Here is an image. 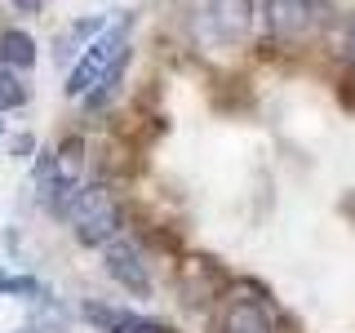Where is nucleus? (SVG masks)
Wrapping results in <instances>:
<instances>
[{
    "mask_svg": "<svg viewBox=\"0 0 355 333\" xmlns=\"http://www.w3.org/2000/svg\"><path fill=\"white\" fill-rule=\"evenodd\" d=\"M347 58H351V62H355V18H351V22H347Z\"/></svg>",
    "mask_w": 355,
    "mask_h": 333,
    "instance_id": "obj_11",
    "label": "nucleus"
},
{
    "mask_svg": "<svg viewBox=\"0 0 355 333\" xmlns=\"http://www.w3.org/2000/svg\"><path fill=\"white\" fill-rule=\"evenodd\" d=\"M209 14H214L218 36H222V40H236L240 31L249 27V5H244V0H218V5L209 9Z\"/></svg>",
    "mask_w": 355,
    "mask_h": 333,
    "instance_id": "obj_8",
    "label": "nucleus"
},
{
    "mask_svg": "<svg viewBox=\"0 0 355 333\" xmlns=\"http://www.w3.org/2000/svg\"><path fill=\"white\" fill-rule=\"evenodd\" d=\"M0 293H22V298H36V293H40V280H31V275H0Z\"/></svg>",
    "mask_w": 355,
    "mask_h": 333,
    "instance_id": "obj_10",
    "label": "nucleus"
},
{
    "mask_svg": "<svg viewBox=\"0 0 355 333\" xmlns=\"http://www.w3.org/2000/svg\"><path fill=\"white\" fill-rule=\"evenodd\" d=\"M103 266H107L111 280L125 284L129 293H138V298L151 293V266H147V258L138 253V244H133V240H125V236L107 240L103 244Z\"/></svg>",
    "mask_w": 355,
    "mask_h": 333,
    "instance_id": "obj_4",
    "label": "nucleus"
},
{
    "mask_svg": "<svg viewBox=\"0 0 355 333\" xmlns=\"http://www.w3.org/2000/svg\"><path fill=\"white\" fill-rule=\"evenodd\" d=\"M27 103V85L18 80V71H9V67H0V111H14Z\"/></svg>",
    "mask_w": 355,
    "mask_h": 333,
    "instance_id": "obj_9",
    "label": "nucleus"
},
{
    "mask_svg": "<svg viewBox=\"0 0 355 333\" xmlns=\"http://www.w3.org/2000/svg\"><path fill=\"white\" fill-rule=\"evenodd\" d=\"M14 9H22V14H31V9H40V0H9Z\"/></svg>",
    "mask_w": 355,
    "mask_h": 333,
    "instance_id": "obj_12",
    "label": "nucleus"
},
{
    "mask_svg": "<svg viewBox=\"0 0 355 333\" xmlns=\"http://www.w3.org/2000/svg\"><path fill=\"white\" fill-rule=\"evenodd\" d=\"M67 222H71V236L80 244H107L116 240L120 231V209L111 200V187L107 182H89L71 196L67 205Z\"/></svg>",
    "mask_w": 355,
    "mask_h": 333,
    "instance_id": "obj_2",
    "label": "nucleus"
},
{
    "mask_svg": "<svg viewBox=\"0 0 355 333\" xmlns=\"http://www.w3.org/2000/svg\"><path fill=\"white\" fill-rule=\"evenodd\" d=\"M222 333H271V316L249 298H236L222 311Z\"/></svg>",
    "mask_w": 355,
    "mask_h": 333,
    "instance_id": "obj_6",
    "label": "nucleus"
},
{
    "mask_svg": "<svg viewBox=\"0 0 355 333\" xmlns=\"http://www.w3.org/2000/svg\"><path fill=\"white\" fill-rule=\"evenodd\" d=\"M0 67H9V71L36 67V40H31L27 31H18V27L0 31Z\"/></svg>",
    "mask_w": 355,
    "mask_h": 333,
    "instance_id": "obj_7",
    "label": "nucleus"
},
{
    "mask_svg": "<svg viewBox=\"0 0 355 333\" xmlns=\"http://www.w3.org/2000/svg\"><path fill=\"white\" fill-rule=\"evenodd\" d=\"M329 18L324 0H262V22L275 40L297 44L306 36H315L320 22Z\"/></svg>",
    "mask_w": 355,
    "mask_h": 333,
    "instance_id": "obj_3",
    "label": "nucleus"
},
{
    "mask_svg": "<svg viewBox=\"0 0 355 333\" xmlns=\"http://www.w3.org/2000/svg\"><path fill=\"white\" fill-rule=\"evenodd\" d=\"M85 316L94 320L103 333H173L169 325H160V320L133 316V311H120V307H98V302H89Z\"/></svg>",
    "mask_w": 355,
    "mask_h": 333,
    "instance_id": "obj_5",
    "label": "nucleus"
},
{
    "mask_svg": "<svg viewBox=\"0 0 355 333\" xmlns=\"http://www.w3.org/2000/svg\"><path fill=\"white\" fill-rule=\"evenodd\" d=\"M125 58H129L125 27H107L103 36L80 53V62L71 67V76H67V98H94V103H103L107 89L116 85Z\"/></svg>",
    "mask_w": 355,
    "mask_h": 333,
    "instance_id": "obj_1",
    "label": "nucleus"
}]
</instances>
